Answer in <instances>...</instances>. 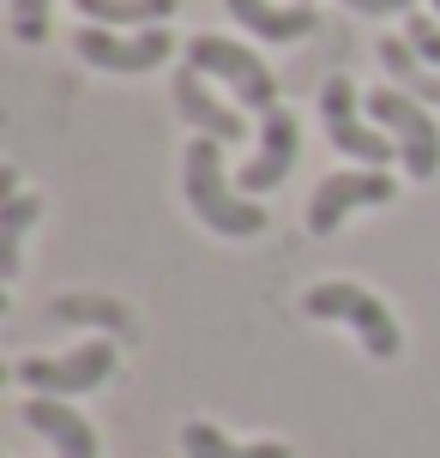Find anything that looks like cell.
<instances>
[{
    "instance_id": "obj_17",
    "label": "cell",
    "mask_w": 440,
    "mask_h": 458,
    "mask_svg": "<svg viewBox=\"0 0 440 458\" xmlns=\"http://www.w3.org/2000/svg\"><path fill=\"white\" fill-rule=\"evenodd\" d=\"M43 211H48V206L37 199V193H19V199H6V206H0V277H6V284L19 277V248H24V229L37 224Z\"/></svg>"
},
{
    "instance_id": "obj_14",
    "label": "cell",
    "mask_w": 440,
    "mask_h": 458,
    "mask_svg": "<svg viewBox=\"0 0 440 458\" xmlns=\"http://www.w3.org/2000/svg\"><path fill=\"white\" fill-rule=\"evenodd\" d=\"M380 72L393 79L398 91H410L417 103H435L440 109V67H428L417 48H410V37H386L380 43Z\"/></svg>"
},
{
    "instance_id": "obj_21",
    "label": "cell",
    "mask_w": 440,
    "mask_h": 458,
    "mask_svg": "<svg viewBox=\"0 0 440 458\" xmlns=\"http://www.w3.org/2000/svg\"><path fill=\"white\" fill-rule=\"evenodd\" d=\"M435 19H440V0H435Z\"/></svg>"
},
{
    "instance_id": "obj_9",
    "label": "cell",
    "mask_w": 440,
    "mask_h": 458,
    "mask_svg": "<svg viewBox=\"0 0 440 458\" xmlns=\"http://www.w3.org/2000/svg\"><path fill=\"white\" fill-rule=\"evenodd\" d=\"M296 157H301V127H296V114L278 103L272 114H259V151L241 163V187H248V193L278 187L283 175L296 169Z\"/></svg>"
},
{
    "instance_id": "obj_5",
    "label": "cell",
    "mask_w": 440,
    "mask_h": 458,
    "mask_svg": "<svg viewBox=\"0 0 440 458\" xmlns=\"http://www.w3.org/2000/svg\"><path fill=\"white\" fill-rule=\"evenodd\" d=\"M368 114L386 127V139L398 145V157H404V169H410L417 182H428V175L440 169V127L410 91H398V85L368 91Z\"/></svg>"
},
{
    "instance_id": "obj_19",
    "label": "cell",
    "mask_w": 440,
    "mask_h": 458,
    "mask_svg": "<svg viewBox=\"0 0 440 458\" xmlns=\"http://www.w3.org/2000/svg\"><path fill=\"white\" fill-rule=\"evenodd\" d=\"M404 37H410V48H417L428 67H440V19H428V13H410V19H404Z\"/></svg>"
},
{
    "instance_id": "obj_15",
    "label": "cell",
    "mask_w": 440,
    "mask_h": 458,
    "mask_svg": "<svg viewBox=\"0 0 440 458\" xmlns=\"http://www.w3.org/2000/svg\"><path fill=\"white\" fill-rule=\"evenodd\" d=\"M182 453L187 458H290L283 440H254V446H235L224 428H211V422H187L182 428Z\"/></svg>"
},
{
    "instance_id": "obj_6",
    "label": "cell",
    "mask_w": 440,
    "mask_h": 458,
    "mask_svg": "<svg viewBox=\"0 0 440 458\" xmlns=\"http://www.w3.org/2000/svg\"><path fill=\"white\" fill-rule=\"evenodd\" d=\"M72 48H79V61L97 72H151L163 67L169 55H175V37L163 30V24H151V30H103V24H85L79 37H72Z\"/></svg>"
},
{
    "instance_id": "obj_7",
    "label": "cell",
    "mask_w": 440,
    "mask_h": 458,
    "mask_svg": "<svg viewBox=\"0 0 440 458\" xmlns=\"http://www.w3.org/2000/svg\"><path fill=\"white\" fill-rule=\"evenodd\" d=\"M398 182L386 169H338V175H326L314 187V199H308V229L314 235H338L350 211H368V206H393Z\"/></svg>"
},
{
    "instance_id": "obj_10",
    "label": "cell",
    "mask_w": 440,
    "mask_h": 458,
    "mask_svg": "<svg viewBox=\"0 0 440 458\" xmlns=\"http://www.w3.org/2000/svg\"><path fill=\"white\" fill-rule=\"evenodd\" d=\"M175 114H182L187 127L199 139H217V145H230V139H248V121H241V109H230L224 97L206 85V72H193V67H182L175 72Z\"/></svg>"
},
{
    "instance_id": "obj_3",
    "label": "cell",
    "mask_w": 440,
    "mask_h": 458,
    "mask_svg": "<svg viewBox=\"0 0 440 458\" xmlns=\"http://www.w3.org/2000/svg\"><path fill=\"white\" fill-rule=\"evenodd\" d=\"M182 67L206 72V79H224V85L241 97V109H259V114L278 109V79H272V67L259 61L254 48L230 43V37H193Z\"/></svg>"
},
{
    "instance_id": "obj_13",
    "label": "cell",
    "mask_w": 440,
    "mask_h": 458,
    "mask_svg": "<svg viewBox=\"0 0 440 458\" xmlns=\"http://www.w3.org/2000/svg\"><path fill=\"white\" fill-rule=\"evenodd\" d=\"M224 13H230L241 30H254L259 43H301V37H314V6H272V0H224Z\"/></svg>"
},
{
    "instance_id": "obj_22",
    "label": "cell",
    "mask_w": 440,
    "mask_h": 458,
    "mask_svg": "<svg viewBox=\"0 0 440 458\" xmlns=\"http://www.w3.org/2000/svg\"><path fill=\"white\" fill-rule=\"evenodd\" d=\"M296 6H308V0H296Z\"/></svg>"
},
{
    "instance_id": "obj_18",
    "label": "cell",
    "mask_w": 440,
    "mask_h": 458,
    "mask_svg": "<svg viewBox=\"0 0 440 458\" xmlns=\"http://www.w3.org/2000/svg\"><path fill=\"white\" fill-rule=\"evenodd\" d=\"M48 13H55V0H6V24H13L19 43H43L48 37Z\"/></svg>"
},
{
    "instance_id": "obj_4",
    "label": "cell",
    "mask_w": 440,
    "mask_h": 458,
    "mask_svg": "<svg viewBox=\"0 0 440 458\" xmlns=\"http://www.w3.org/2000/svg\"><path fill=\"white\" fill-rule=\"evenodd\" d=\"M115 362H121L115 338H91L79 350H67V356H24L13 368V380H24L43 398H72V392H97L103 380H115Z\"/></svg>"
},
{
    "instance_id": "obj_16",
    "label": "cell",
    "mask_w": 440,
    "mask_h": 458,
    "mask_svg": "<svg viewBox=\"0 0 440 458\" xmlns=\"http://www.w3.org/2000/svg\"><path fill=\"white\" fill-rule=\"evenodd\" d=\"M72 6L85 13V24H103V30H121V24L151 30L175 13V0H72Z\"/></svg>"
},
{
    "instance_id": "obj_8",
    "label": "cell",
    "mask_w": 440,
    "mask_h": 458,
    "mask_svg": "<svg viewBox=\"0 0 440 458\" xmlns=\"http://www.w3.org/2000/svg\"><path fill=\"white\" fill-rule=\"evenodd\" d=\"M320 121H326V139H332L338 151H350L362 169H386V163L398 157L393 139H380L368 121H362V109H356V85H350L344 72L320 85Z\"/></svg>"
},
{
    "instance_id": "obj_1",
    "label": "cell",
    "mask_w": 440,
    "mask_h": 458,
    "mask_svg": "<svg viewBox=\"0 0 440 458\" xmlns=\"http://www.w3.org/2000/svg\"><path fill=\"white\" fill-rule=\"evenodd\" d=\"M182 193H187V211L211 235H230V242L266 235V206L230 187V175H224V145L217 139L193 133V145H187V157H182Z\"/></svg>"
},
{
    "instance_id": "obj_20",
    "label": "cell",
    "mask_w": 440,
    "mask_h": 458,
    "mask_svg": "<svg viewBox=\"0 0 440 458\" xmlns=\"http://www.w3.org/2000/svg\"><path fill=\"white\" fill-rule=\"evenodd\" d=\"M350 13H368V19H386V13H404V19H410V13H417V0H344Z\"/></svg>"
},
{
    "instance_id": "obj_2",
    "label": "cell",
    "mask_w": 440,
    "mask_h": 458,
    "mask_svg": "<svg viewBox=\"0 0 440 458\" xmlns=\"http://www.w3.org/2000/svg\"><path fill=\"white\" fill-rule=\"evenodd\" d=\"M301 314H308V320H338V326H350V332L362 338V350H368L374 362H393L398 350H404V332H398L393 308L374 296L368 284H350V277H326V284H314V290L301 296Z\"/></svg>"
},
{
    "instance_id": "obj_11",
    "label": "cell",
    "mask_w": 440,
    "mask_h": 458,
    "mask_svg": "<svg viewBox=\"0 0 440 458\" xmlns=\"http://www.w3.org/2000/svg\"><path fill=\"white\" fill-rule=\"evenodd\" d=\"M48 320L72 326V332H109L115 344L140 338V314H133L121 296H97V290H67V296H55L48 301Z\"/></svg>"
},
{
    "instance_id": "obj_12",
    "label": "cell",
    "mask_w": 440,
    "mask_h": 458,
    "mask_svg": "<svg viewBox=\"0 0 440 458\" xmlns=\"http://www.w3.org/2000/svg\"><path fill=\"white\" fill-rule=\"evenodd\" d=\"M24 422L55 446V458H97V428L72 411L67 398H43V392H30V398H24Z\"/></svg>"
}]
</instances>
